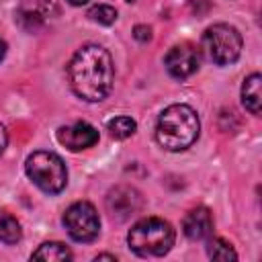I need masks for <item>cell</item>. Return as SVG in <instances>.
Wrapping results in <instances>:
<instances>
[{
	"instance_id": "obj_17",
	"label": "cell",
	"mask_w": 262,
	"mask_h": 262,
	"mask_svg": "<svg viewBox=\"0 0 262 262\" xmlns=\"http://www.w3.org/2000/svg\"><path fill=\"white\" fill-rule=\"evenodd\" d=\"M133 37H135L139 43H147V41L151 39V29H149L147 25H135Z\"/></svg>"
},
{
	"instance_id": "obj_2",
	"label": "cell",
	"mask_w": 262,
	"mask_h": 262,
	"mask_svg": "<svg viewBox=\"0 0 262 262\" xmlns=\"http://www.w3.org/2000/svg\"><path fill=\"white\" fill-rule=\"evenodd\" d=\"M201 131L199 115L188 104H170L156 123V139L168 151L188 149Z\"/></svg>"
},
{
	"instance_id": "obj_16",
	"label": "cell",
	"mask_w": 262,
	"mask_h": 262,
	"mask_svg": "<svg viewBox=\"0 0 262 262\" xmlns=\"http://www.w3.org/2000/svg\"><path fill=\"white\" fill-rule=\"evenodd\" d=\"M88 18L98 25H113L117 20V10L108 4H94L88 10Z\"/></svg>"
},
{
	"instance_id": "obj_4",
	"label": "cell",
	"mask_w": 262,
	"mask_h": 262,
	"mask_svg": "<svg viewBox=\"0 0 262 262\" xmlns=\"http://www.w3.org/2000/svg\"><path fill=\"white\" fill-rule=\"evenodd\" d=\"M27 176L33 180L35 186H39L47 194H57L68 184V168L63 160L53 151H33L27 158L25 164Z\"/></svg>"
},
{
	"instance_id": "obj_5",
	"label": "cell",
	"mask_w": 262,
	"mask_h": 262,
	"mask_svg": "<svg viewBox=\"0 0 262 262\" xmlns=\"http://www.w3.org/2000/svg\"><path fill=\"white\" fill-rule=\"evenodd\" d=\"M242 35L227 23H215L203 33V47L211 61L217 66H229L237 61L242 53Z\"/></svg>"
},
{
	"instance_id": "obj_14",
	"label": "cell",
	"mask_w": 262,
	"mask_h": 262,
	"mask_svg": "<svg viewBox=\"0 0 262 262\" xmlns=\"http://www.w3.org/2000/svg\"><path fill=\"white\" fill-rule=\"evenodd\" d=\"M207 254H209L211 260H219V262L237 260V254H235V250L231 248V244L225 242V239H221V237H213V239H209Z\"/></svg>"
},
{
	"instance_id": "obj_19",
	"label": "cell",
	"mask_w": 262,
	"mask_h": 262,
	"mask_svg": "<svg viewBox=\"0 0 262 262\" xmlns=\"http://www.w3.org/2000/svg\"><path fill=\"white\" fill-rule=\"evenodd\" d=\"M4 55H6V41L0 37V61L4 59Z\"/></svg>"
},
{
	"instance_id": "obj_10",
	"label": "cell",
	"mask_w": 262,
	"mask_h": 262,
	"mask_svg": "<svg viewBox=\"0 0 262 262\" xmlns=\"http://www.w3.org/2000/svg\"><path fill=\"white\" fill-rule=\"evenodd\" d=\"M182 231L188 239L192 242H201L211 237L213 233V217L211 211L207 207H194L186 213L184 221H182Z\"/></svg>"
},
{
	"instance_id": "obj_9",
	"label": "cell",
	"mask_w": 262,
	"mask_h": 262,
	"mask_svg": "<svg viewBox=\"0 0 262 262\" xmlns=\"http://www.w3.org/2000/svg\"><path fill=\"white\" fill-rule=\"evenodd\" d=\"M57 141L63 147H68L70 151H82V149H88L98 143V131L90 123L78 121V123H72L66 127H59Z\"/></svg>"
},
{
	"instance_id": "obj_15",
	"label": "cell",
	"mask_w": 262,
	"mask_h": 262,
	"mask_svg": "<svg viewBox=\"0 0 262 262\" xmlns=\"http://www.w3.org/2000/svg\"><path fill=\"white\" fill-rule=\"evenodd\" d=\"M106 129L111 133V137L115 139H127L135 133L137 129V123L131 119V117H115L106 123Z\"/></svg>"
},
{
	"instance_id": "obj_21",
	"label": "cell",
	"mask_w": 262,
	"mask_h": 262,
	"mask_svg": "<svg viewBox=\"0 0 262 262\" xmlns=\"http://www.w3.org/2000/svg\"><path fill=\"white\" fill-rule=\"evenodd\" d=\"M70 4H74V6H82V4H86L88 0H68Z\"/></svg>"
},
{
	"instance_id": "obj_11",
	"label": "cell",
	"mask_w": 262,
	"mask_h": 262,
	"mask_svg": "<svg viewBox=\"0 0 262 262\" xmlns=\"http://www.w3.org/2000/svg\"><path fill=\"white\" fill-rule=\"evenodd\" d=\"M262 76L258 72L250 74L244 84H242V104L246 106V111H250L252 115H260V104H262Z\"/></svg>"
},
{
	"instance_id": "obj_1",
	"label": "cell",
	"mask_w": 262,
	"mask_h": 262,
	"mask_svg": "<svg viewBox=\"0 0 262 262\" xmlns=\"http://www.w3.org/2000/svg\"><path fill=\"white\" fill-rule=\"evenodd\" d=\"M68 80L78 98L88 102L104 100L115 82L111 53L94 43L82 45L68 63Z\"/></svg>"
},
{
	"instance_id": "obj_3",
	"label": "cell",
	"mask_w": 262,
	"mask_h": 262,
	"mask_svg": "<svg viewBox=\"0 0 262 262\" xmlns=\"http://www.w3.org/2000/svg\"><path fill=\"white\" fill-rule=\"evenodd\" d=\"M174 227L162 217L139 219L127 233V244L133 254L141 258H158L174 246Z\"/></svg>"
},
{
	"instance_id": "obj_20",
	"label": "cell",
	"mask_w": 262,
	"mask_h": 262,
	"mask_svg": "<svg viewBox=\"0 0 262 262\" xmlns=\"http://www.w3.org/2000/svg\"><path fill=\"white\" fill-rule=\"evenodd\" d=\"M98 260H111V262H115V256H111V254H98L96 256V262Z\"/></svg>"
},
{
	"instance_id": "obj_22",
	"label": "cell",
	"mask_w": 262,
	"mask_h": 262,
	"mask_svg": "<svg viewBox=\"0 0 262 262\" xmlns=\"http://www.w3.org/2000/svg\"><path fill=\"white\" fill-rule=\"evenodd\" d=\"M127 2H135V0H127Z\"/></svg>"
},
{
	"instance_id": "obj_12",
	"label": "cell",
	"mask_w": 262,
	"mask_h": 262,
	"mask_svg": "<svg viewBox=\"0 0 262 262\" xmlns=\"http://www.w3.org/2000/svg\"><path fill=\"white\" fill-rule=\"evenodd\" d=\"M31 260H43V262H57V260H72V252L61 242H45L41 244L33 254Z\"/></svg>"
},
{
	"instance_id": "obj_13",
	"label": "cell",
	"mask_w": 262,
	"mask_h": 262,
	"mask_svg": "<svg viewBox=\"0 0 262 262\" xmlns=\"http://www.w3.org/2000/svg\"><path fill=\"white\" fill-rule=\"evenodd\" d=\"M20 223L8 211L0 209V242L2 244H16L20 239Z\"/></svg>"
},
{
	"instance_id": "obj_7",
	"label": "cell",
	"mask_w": 262,
	"mask_h": 262,
	"mask_svg": "<svg viewBox=\"0 0 262 262\" xmlns=\"http://www.w3.org/2000/svg\"><path fill=\"white\" fill-rule=\"evenodd\" d=\"M104 203H106V211H108V215L113 219L127 221L129 217L139 213V209L143 205V199H141L137 188L127 186V184H119V186L108 190Z\"/></svg>"
},
{
	"instance_id": "obj_8",
	"label": "cell",
	"mask_w": 262,
	"mask_h": 262,
	"mask_svg": "<svg viewBox=\"0 0 262 262\" xmlns=\"http://www.w3.org/2000/svg\"><path fill=\"white\" fill-rule=\"evenodd\" d=\"M199 63H201L199 49L190 43L174 45L164 57V66H166L168 74L176 80H184V78L192 76L199 70Z\"/></svg>"
},
{
	"instance_id": "obj_18",
	"label": "cell",
	"mask_w": 262,
	"mask_h": 262,
	"mask_svg": "<svg viewBox=\"0 0 262 262\" xmlns=\"http://www.w3.org/2000/svg\"><path fill=\"white\" fill-rule=\"evenodd\" d=\"M6 141H8L6 129H4V125L0 123V154H2V151H4V147H6Z\"/></svg>"
},
{
	"instance_id": "obj_6",
	"label": "cell",
	"mask_w": 262,
	"mask_h": 262,
	"mask_svg": "<svg viewBox=\"0 0 262 262\" xmlns=\"http://www.w3.org/2000/svg\"><path fill=\"white\" fill-rule=\"evenodd\" d=\"M63 227L74 242L88 244L94 242L100 233V217L92 203L76 201L63 213Z\"/></svg>"
}]
</instances>
